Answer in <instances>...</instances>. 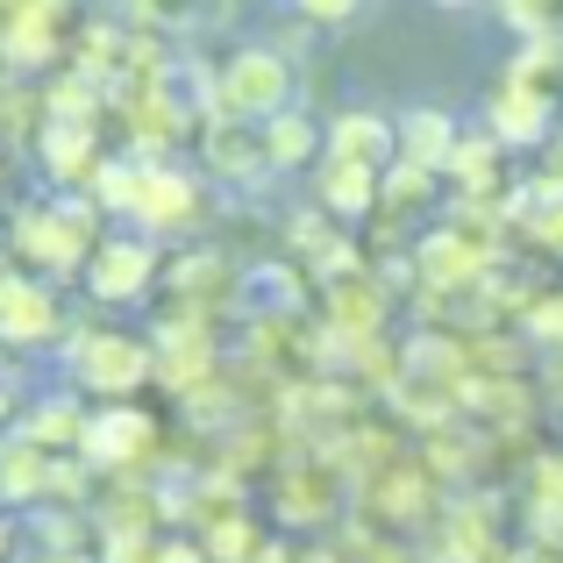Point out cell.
Here are the masks:
<instances>
[{"instance_id": "1", "label": "cell", "mask_w": 563, "mask_h": 563, "mask_svg": "<svg viewBox=\"0 0 563 563\" xmlns=\"http://www.w3.org/2000/svg\"><path fill=\"white\" fill-rule=\"evenodd\" d=\"M93 207L86 200H51V207H29L14 214V257L43 264V272H79L93 257Z\"/></svg>"}, {"instance_id": "2", "label": "cell", "mask_w": 563, "mask_h": 563, "mask_svg": "<svg viewBox=\"0 0 563 563\" xmlns=\"http://www.w3.org/2000/svg\"><path fill=\"white\" fill-rule=\"evenodd\" d=\"M278 108H292V65L264 43L235 51L214 71V114H250V122H272Z\"/></svg>"}, {"instance_id": "3", "label": "cell", "mask_w": 563, "mask_h": 563, "mask_svg": "<svg viewBox=\"0 0 563 563\" xmlns=\"http://www.w3.org/2000/svg\"><path fill=\"white\" fill-rule=\"evenodd\" d=\"M71 372H79L86 393L129 399L143 378H157V343H136V335H79V350H71Z\"/></svg>"}, {"instance_id": "4", "label": "cell", "mask_w": 563, "mask_h": 563, "mask_svg": "<svg viewBox=\"0 0 563 563\" xmlns=\"http://www.w3.org/2000/svg\"><path fill=\"white\" fill-rule=\"evenodd\" d=\"M200 151H207V172L229 186H264L272 179V143H264V122L250 114H207L200 122Z\"/></svg>"}, {"instance_id": "5", "label": "cell", "mask_w": 563, "mask_h": 563, "mask_svg": "<svg viewBox=\"0 0 563 563\" xmlns=\"http://www.w3.org/2000/svg\"><path fill=\"white\" fill-rule=\"evenodd\" d=\"M157 456V421L129 399H108V413H93V435H86V464L114 471V478H143V464Z\"/></svg>"}, {"instance_id": "6", "label": "cell", "mask_w": 563, "mask_h": 563, "mask_svg": "<svg viewBox=\"0 0 563 563\" xmlns=\"http://www.w3.org/2000/svg\"><path fill=\"white\" fill-rule=\"evenodd\" d=\"M343 514V464L335 456H300L278 464V521L292 528H329Z\"/></svg>"}, {"instance_id": "7", "label": "cell", "mask_w": 563, "mask_h": 563, "mask_svg": "<svg viewBox=\"0 0 563 563\" xmlns=\"http://www.w3.org/2000/svg\"><path fill=\"white\" fill-rule=\"evenodd\" d=\"M129 214L151 235H172V229H192V221L207 214V192H200V179H186V172H172V165H143Z\"/></svg>"}, {"instance_id": "8", "label": "cell", "mask_w": 563, "mask_h": 563, "mask_svg": "<svg viewBox=\"0 0 563 563\" xmlns=\"http://www.w3.org/2000/svg\"><path fill=\"white\" fill-rule=\"evenodd\" d=\"M65 51V8H43V0H8L0 8V57L14 71H43Z\"/></svg>"}, {"instance_id": "9", "label": "cell", "mask_w": 563, "mask_h": 563, "mask_svg": "<svg viewBox=\"0 0 563 563\" xmlns=\"http://www.w3.org/2000/svg\"><path fill=\"white\" fill-rule=\"evenodd\" d=\"M214 372H221V357H214V329H207V314H200V307H179V321L157 335V378H165L172 393H192V385H207Z\"/></svg>"}, {"instance_id": "10", "label": "cell", "mask_w": 563, "mask_h": 563, "mask_svg": "<svg viewBox=\"0 0 563 563\" xmlns=\"http://www.w3.org/2000/svg\"><path fill=\"white\" fill-rule=\"evenodd\" d=\"M65 335V300L51 286H29V278H0V343H57Z\"/></svg>"}, {"instance_id": "11", "label": "cell", "mask_w": 563, "mask_h": 563, "mask_svg": "<svg viewBox=\"0 0 563 563\" xmlns=\"http://www.w3.org/2000/svg\"><path fill=\"white\" fill-rule=\"evenodd\" d=\"M556 100L550 93H536V86H521L507 71V79L493 86V108H485V129H499V136L514 143V151H528V143H550L556 136Z\"/></svg>"}, {"instance_id": "12", "label": "cell", "mask_w": 563, "mask_h": 563, "mask_svg": "<svg viewBox=\"0 0 563 563\" xmlns=\"http://www.w3.org/2000/svg\"><path fill=\"white\" fill-rule=\"evenodd\" d=\"M151 278H157L151 243H93V257H86V292L93 300H143Z\"/></svg>"}, {"instance_id": "13", "label": "cell", "mask_w": 563, "mask_h": 563, "mask_svg": "<svg viewBox=\"0 0 563 563\" xmlns=\"http://www.w3.org/2000/svg\"><path fill=\"white\" fill-rule=\"evenodd\" d=\"M372 499L393 514V521L421 528V521H435V514H442V471L428 464V456H421V464H407V456H399V464L372 485Z\"/></svg>"}, {"instance_id": "14", "label": "cell", "mask_w": 563, "mask_h": 563, "mask_svg": "<svg viewBox=\"0 0 563 563\" xmlns=\"http://www.w3.org/2000/svg\"><path fill=\"white\" fill-rule=\"evenodd\" d=\"M421 272L435 278V286H485V272H493V243H478V235H464V221L456 229H435L421 243Z\"/></svg>"}, {"instance_id": "15", "label": "cell", "mask_w": 563, "mask_h": 563, "mask_svg": "<svg viewBox=\"0 0 563 563\" xmlns=\"http://www.w3.org/2000/svg\"><path fill=\"white\" fill-rule=\"evenodd\" d=\"M507 151H514V143L499 136V129H478V136H464V143H456V157H450L456 192H464V200L499 207V186H507Z\"/></svg>"}, {"instance_id": "16", "label": "cell", "mask_w": 563, "mask_h": 563, "mask_svg": "<svg viewBox=\"0 0 563 563\" xmlns=\"http://www.w3.org/2000/svg\"><path fill=\"white\" fill-rule=\"evenodd\" d=\"M321 207H329L335 221H364L372 207H385V172L378 165H357V157H335L329 151V165H321Z\"/></svg>"}, {"instance_id": "17", "label": "cell", "mask_w": 563, "mask_h": 563, "mask_svg": "<svg viewBox=\"0 0 563 563\" xmlns=\"http://www.w3.org/2000/svg\"><path fill=\"white\" fill-rule=\"evenodd\" d=\"M36 136H43V165H51V179H65V186H93V172L108 165L100 143H93V122H57V114H51Z\"/></svg>"}, {"instance_id": "18", "label": "cell", "mask_w": 563, "mask_h": 563, "mask_svg": "<svg viewBox=\"0 0 563 563\" xmlns=\"http://www.w3.org/2000/svg\"><path fill=\"white\" fill-rule=\"evenodd\" d=\"M329 321L343 343H357V335H378L385 329V286L364 272H335L329 278Z\"/></svg>"}, {"instance_id": "19", "label": "cell", "mask_w": 563, "mask_h": 563, "mask_svg": "<svg viewBox=\"0 0 563 563\" xmlns=\"http://www.w3.org/2000/svg\"><path fill=\"white\" fill-rule=\"evenodd\" d=\"M329 151L385 172L399 157V122H385V114H372V108H350V114H335V122H329Z\"/></svg>"}, {"instance_id": "20", "label": "cell", "mask_w": 563, "mask_h": 563, "mask_svg": "<svg viewBox=\"0 0 563 563\" xmlns=\"http://www.w3.org/2000/svg\"><path fill=\"white\" fill-rule=\"evenodd\" d=\"M57 485V450H43L36 435L0 442V499H51Z\"/></svg>"}, {"instance_id": "21", "label": "cell", "mask_w": 563, "mask_h": 563, "mask_svg": "<svg viewBox=\"0 0 563 563\" xmlns=\"http://www.w3.org/2000/svg\"><path fill=\"white\" fill-rule=\"evenodd\" d=\"M456 143H464V129H456L442 108H407V114H399V157H413V165L450 172Z\"/></svg>"}, {"instance_id": "22", "label": "cell", "mask_w": 563, "mask_h": 563, "mask_svg": "<svg viewBox=\"0 0 563 563\" xmlns=\"http://www.w3.org/2000/svg\"><path fill=\"white\" fill-rule=\"evenodd\" d=\"M22 435H36L43 450H57V456H65V450H79V456H86V435H93V413H86L79 399H65V393H57V399H43V407H29Z\"/></svg>"}, {"instance_id": "23", "label": "cell", "mask_w": 563, "mask_h": 563, "mask_svg": "<svg viewBox=\"0 0 563 563\" xmlns=\"http://www.w3.org/2000/svg\"><path fill=\"white\" fill-rule=\"evenodd\" d=\"M136 29H157V36H192V29L221 22V0H129Z\"/></svg>"}, {"instance_id": "24", "label": "cell", "mask_w": 563, "mask_h": 563, "mask_svg": "<svg viewBox=\"0 0 563 563\" xmlns=\"http://www.w3.org/2000/svg\"><path fill=\"white\" fill-rule=\"evenodd\" d=\"M264 143H272V165H278V172H292V165H314V151H321L329 136H321V129L307 122L300 108H278L272 122H264Z\"/></svg>"}, {"instance_id": "25", "label": "cell", "mask_w": 563, "mask_h": 563, "mask_svg": "<svg viewBox=\"0 0 563 563\" xmlns=\"http://www.w3.org/2000/svg\"><path fill=\"white\" fill-rule=\"evenodd\" d=\"M507 71H514L521 86H536V93H550L556 108H563V36H528L521 57H514Z\"/></svg>"}, {"instance_id": "26", "label": "cell", "mask_w": 563, "mask_h": 563, "mask_svg": "<svg viewBox=\"0 0 563 563\" xmlns=\"http://www.w3.org/2000/svg\"><path fill=\"white\" fill-rule=\"evenodd\" d=\"M200 542H207V556H214V563H257L264 550H272V542L257 536V521H250L243 507H235V514H221L214 528H200Z\"/></svg>"}, {"instance_id": "27", "label": "cell", "mask_w": 563, "mask_h": 563, "mask_svg": "<svg viewBox=\"0 0 563 563\" xmlns=\"http://www.w3.org/2000/svg\"><path fill=\"white\" fill-rule=\"evenodd\" d=\"M428 464H435L442 478H471V471L485 464V442L456 435V428H428Z\"/></svg>"}, {"instance_id": "28", "label": "cell", "mask_w": 563, "mask_h": 563, "mask_svg": "<svg viewBox=\"0 0 563 563\" xmlns=\"http://www.w3.org/2000/svg\"><path fill=\"white\" fill-rule=\"evenodd\" d=\"M428 200H435V165L393 157L385 165V207H428Z\"/></svg>"}, {"instance_id": "29", "label": "cell", "mask_w": 563, "mask_h": 563, "mask_svg": "<svg viewBox=\"0 0 563 563\" xmlns=\"http://www.w3.org/2000/svg\"><path fill=\"white\" fill-rule=\"evenodd\" d=\"M499 14H507L514 36H563V0H499Z\"/></svg>"}, {"instance_id": "30", "label": "cell", "mask_w": 563, "mask_h": 563, "mask_svg": "<svg viewBox=\"0 0 563 563\" xmlns=\"http://www.w3.org/2000/svg\"><path fill=\"white\" fill-rule=\"evenodd\" d=\"M292 8H300V22H314V29H343V22L364 14V0H292Z\"/></svg>"}, {"instance_id": "31", "label": "cell", "mask_w": 563, "mask_h": 563, "mask_svg": "<svg viewBox=\"0 0 563 563\" xmlns=\"http://www.w3.org/2000/svg\"><path fill=\"white\" fill-rule=\"evenodd\" d=\"M108 563H165V542H151V528L143 536H108Z\"/></svg>"}, {"instance_id": "32", "label": "cell", "mask_w": 563, "mask_h": 563, "mask_svg": "<svg viewBox=\"0 0 563 563\" xmlns=\"http://www.w3.org/2000/svg\"><path fill=\"white\" fill-rule=\"evenodd\" d=\"M165 563H214L207 542H165Z\"/></svg>"}, {"instance_id": "33", "label": "cell", "mask_w": 563, "mask_h": 563, "mask_svg": "<svg viewBox=\"0 0 563 563\" xmlns=\"http://www.w3.org/2000/svg\"><path fill=\"white\" fill-rule=\"evenodd\" d=\"M29 563H93L86 550H51V542H43V556H29Z\"/></svg>"}, {"instance_id": "34", "label": "cell", "mask_w": 563, "mask_h": 563, "mask_svg": "<svg viewBox=\"0 0 563 563\" xmlns=\"http://www.w3.org/2000/svg\"><path fill=\"white\" fill-rule=\"evenodd\" d=\"M550 157H556V172H550V179H563V136H550Z\"/></svg>"}, {"instance_id": "35", "label": "cell", "mask_w": 563, "mask_h": 563, "mask_svg": "<svg viewBox=\"0 0 563 563\" xmlns=\"http://www.w3.org/2000/svg\"><path fill=\"white\" fill-rule=\"evenodd\" d=\"M8 550H14V528H8V521H0V563H8Z\"/></svg>"}, {"instance_id": "36", "label": "cell", "mask_w": 563, "mask_h": 563, "mask_svg": "<svg viewBox=\"0 0 563 563\" xmlns=\"http://www.w3.org/2000/svg\"><path fill=\"white\" fill-rule=\"evenodd\" d=\"M435 8H478V0H435Z\"/></svg>"}, {"instance_id": "37", "label": "cell", "mask_w": 563, "mask_h": 563, "mask_svg": "<svg viewBox=\"0 0 563 563\" xmlns=\"http://www.w3.org/2000/svg\"><path fill=\"white\" fill-rule=\"evenodd\" d=\"M0 143H8V129H0Z\"/></svg>"}, {"instance_id": "38", "label": "cell", "mask_w": 563, "mask_h": 563, "mask_svg": "<svg viewBox=\"0 0 563 563\" xmlns=\"http://www.w3.org/2000/svg\"><path fill=\"white\" fill-rule=\"evenodd\" d=\"M0 65H8V57H0Z\"/></svg>"}, {"instance_id": "39", "label": "cell", "mask_w": 563, "mask_h": 563, "mask_svg": "<svg viewBox=\"0 0 563 563\" xmlns=\"http://www.w3.org/2000/svg\"><path fill=\"white\" fill-rule=\"evenodd\" d=\"M0 8H8V0H0Z\"/></svg>"}, {"instance_id": "40", "label": "cell", "mask_w": 563, "mask_h": 563, "mask_svg": "<svg viewBox=\"0 0 563 563\" xmlns=\"http://www.w3.org/2000/svg\"><path fill=\"white\" fill-rule=\"evenodd\" d=\"M556 563H563V556H556Z\"/></svg>"}]
</instances>
